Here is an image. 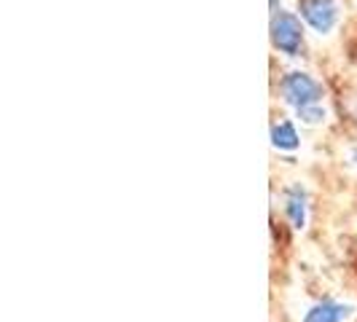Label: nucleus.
I'll list each match as a JSON object with an SVG mask.
<instances>
[{
    "mask_svg": "<svg viewBox=\"0 0 357 322\" xmlns=\"http://www.w3.org/2000/svg\"><path fill=\"white\" fill-rule=\"evenodd\" d=\"M347 159H349V164H355L357 167V145H352V148L347 151Z\"/></svg>",
    "mask_w": 357,
    "mask_h": 322,
    "instance_id": "6e6552de",
    "label": "nucleus"
},
{
    "mask_svg": "<svg viewBox=\"0 0 357 322\" xmlns=\"http://www.w3.org/2000/svg\"><path fill=\"white\" fill-rule=\"evenodd\" d=\"M282 201H285V215L290 220V226L296 231H304L306 220H309V194L301 183H293L287 185L285 194H282Z\"/></svg>",
    "mask_w": 357,
    "mask_h": 322,
    "instance_id": "20e7f679",
    "label": "nucleus"
},
{
    "mask_svg": "<svg viewBox=\"0 0 357 322\" xmlns=\"http://www.w3.org/2000/svg\"><path fill=\"white\" fill-rule=\"evenodd\" d=\"M298 11H301V19H304L317 36H328L339 24V17H341L336 0H301Z\"/></svg>",
    "mask_w": 357,
    "mask_h": 322,
    "instance_id": "7ed1b4c3",
    "label": "nucleus"
},
{
    "mask_svg": "<svg viewBox=\"0 0 357 322\" xmlns=\"http://www.w3.org/2000/svg\"><path fill=\"white\" fill-rule=\"evenodd\" d=\"M280 91H282V100L285 105H290L293 110L304 105H314V102H322L325 97V86L312 75V72L304 70H290L285 72L282 84H280Z\"/></svg>",
    "mask_w": 357,
    "mask_h": 322,
    "instance_id": "f03ea898",
    "label": "nucleus"
},
{
    "mask_svg": "<svg viewBox=\"0 0 357 322\" xmlns=\"http://www.w3.org/2000/svg\"><path fill=\"white\" fill-rule=\"evenodd\" d=\"M355 314L352 304H339V301H320L309 306L304 314V322H344Z\"/></svg>",
    "mask_w": 357,
    "mask_h": 322,
    "instance_id": "39448f33",
    "label": "nucleus"
},
{
    "mask_svg": "<svg viewBox=\"0 0 357 322\" xmlns=\"http://www.w3.org/2000/svg\"><path fill=\"white\" fill-rule=\"evenodd\" d=\"M296 116H298V121L306 126H320L325 124V118H328V110L322 107V102H314V105H304L296 110Z\"/></svg>",
    "mask_w": 357,
    "mask_h": 322,
    "instance_id": "0eeeda50",
    "label": "nucleus"
},
{
    "mask_svg": "<svg viewBox=\"0 0 357 322\" xmlns=\"http://www.w3.org/2000/svg\"><path fill=\"white\" fill-rule=\"evenodd\" d=\"M268 36H271V46L285 56H298L304 49V24H301V17L293 11L271 14Z\"/></svg>",
    "mask_w": 357,
    "mask_h": 322,
    "instance_id": "f257e3e1",
    "label": "nucleus"
},
{
    "mask_svg": "<svg viewBox=\"0 0 357 322\" xmlns=\"http://www.w3.org/2000/svg\"><path fill=\"white\" fill-rule=\"evenodd\" d=\"M298 145H301V137H298L293 121H274L271 124V148L274 151L293 153V151H298Z\"/></svg>",
    "mask_w": 357,
    "mask_h": 322,
    "instance_id": "423d86ee",
    "label": "nucleus"
}]
</instances>
